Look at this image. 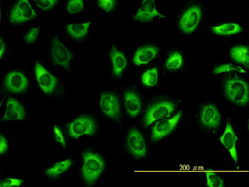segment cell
<instances>
[{
  "instance_id": "5b68a950",
  "label": "cell",
  "mask_w": 249,
  "mask_h": 187,
  "mask_svg": "<svg viewBox=\"0 0 249 187\" xmlns=\"http://www.w3.org/2000/svg\"><path fill=\"white\" fill-rule=\"evenodd\" d=\"M97 132L96 120L89 116H80L68 124L69 136L75 140L84 136H92Z\"/></svg>"
},
{
  "instance_id": "2e32d148",
  "label": "cell",
  "mask_w": 249,
  "mask_h": 187,
  "mask_svg": "<svg viewBox=\"0 0 249 187\" xmlns=\"http://www.w3.org/2000/svg\"><path fill=\"white\" fill-rule=\"evenodd\" d=\"M111 65H112V73L116 79H120L124 76V74L128 70V59L126 55L121 50L117 48V46H113L111 53Z\"/></svg>"
},
{
  "instance_id": "cb8c5ba5",
  "label": "cell",
  "mask_w": 249,
  "mask_h": 187,
  "mask_svg": "<svg viewBox=\"0 0 249 187\" xmlns=\"http://www.w3.org/2000/svg\"><path fill=\"white\" fill-rule=\"evenodd\" d=\"M231 58L237 62V63L244 65L245 67H248V47L245 45H237L234 46L231 50Z\"/></svg>"
},
{
  "instance_id": "f1b7e54d",
  "label": "cell",
  "mask_w": 249,
  "mask_h": 187,
  "mask_svg": "<svg viewBox=\"0 0 249 187\" xmlns=\"http://www.w3.org/2000/svg\"><path fill=\"white\" fill-rule=\"evenodd\" d=\"M206 184L210 187H222L224 180L216 173H206Z\"/></svg>"
},
{
  "instance_id": "ffe728a7",
  "label": "cell",
  "mask_w": 249,
  "mask_h": 187,
  "mask_svg": "<svg viewBox=\"0 0 249 187\" xmlns=\"http://www.w3.org/2000/svg\"><path fill=\"white\" fill-rule=\"evenodd\" d=\"M124 102L127 114L130 117L136 118L140 115L142 111V101L136 92L127 91L124 95Z\"/></svg>"
},
{
  "instance_id": "9c48e42d",
  "label": "cell",
  "mask_w": 249,
  "mask_h": 187,
  "mask_svg": "<svg viewBox=\"0 0 249 187\" xmlns=\"http://www.w3.org/2000/svg\"><path fill=\"white\" fill-rule=\"evenodd\" d=\"M126 147L128 152L137 159L146 157L148 153L147 141L142 134L137 129H131L126 138Z\"/></svg>"
},
{
  "instance_id": "f546056e",
  "label": "cell",
  "mask_w": 249,
  "mask_h": 187,
  "mask_svg": "<svg viewBox=\"0 0 249 187\" xmlns=\"http://www.w3.org/2000/svg\"><path fill=\"white\" fill-rule=\"evenodd\" d=\"M97 5L105 13H111L116 7V1L115 0H99Z\"/></svg>"
},
{
  "instance_id": "ac0fdd59",
  "label": "cell",
  "mask_w": 249,
  "mask_h": 187,
  "mask_svg": "<svg viewBox=\"0 0 249 187\" xmlns=\"http://www.w3.org/2000/svg\"><path fill=\"white\" fill-rule=\"evenodd\" d=\"M159 54V47L154 45H147L142 46L137 49L134 54L133 62L137 66H142L151 63L154 61Z\"/></svg>"
},
{
  "instance_id": "8992f818",
  "label": "cell",
  "mask_w": 249,
  "mask_h": 187,
  "mask_svg": "<svg viewBox=\"0 0 249 187\" xmlns=\"http://www.w3.org/2000/svg\"><path fill=\"white\" fill-rule=\"evenodd\" d=\"M99 108L107 118L114 121L121 119V102L119 97L112 92H103L99 96Z\"/></svg>"
},
{
  "instance_id": "7402d4cb",
  "label": "cell",
  "mask_w": 249,
  "mask_h": 187,
  "mask_svg": "<svg viewBox=\"0 0 249 187\" xmlns=\"http://www.w3.org/2000/svg\"><path fill=\"white\" fill-rule=\"evenodd\" d=\"M213 33L217 36H232L242 31V26L236 22H226L212 27Z\"/></svg>"
},
{
  "instance_id": "d6986e66",
  "label": "cell",
  "mask_w": 249,
  "mask_h": 187,
  "mask_svg": "<svg viewBox=\"0 0 249 187\" xmlns=\"http://www.w3.org/2000/svg\"><path fill=\"white\" fill-rule=\"evenodd\" d=\"M92 28V21L69 23L65 26V32L74 40H83L87 37Z\"/></svg>"
},
{
  "instance_id": "ba28073f",
  "label": "cell",
  "mask_w": 249,
  "mask_h": 187,
  "mask_svg": "<svg viewBox=\"0 0 249 187\" xmlns=\"http://www.w3.org/2000/svg\"><path fill=\"white\" fill-rule=\"evenodd\" d=\"M133 18L140 23H147L162 20L164 19V15L153 0H143L140 3Z\"/></svg>"
},
{
  "instance_id": "6da1fadb",
  "label": "cell",
  "mask_w": 249,
  "mask_h": 187,
  "mask_svg": "<svg viewBox=\"0 0 249 187\" xmlns=\"http://www.w3.org/2000/svg\"><path fill=\"white\" fill-rule=\"evenodd\" d=\"M223 92L226 99L235 106L244 107L248 103V85L245 80L239 77L226 79L224 81Z\"/></svg>"
},
{
  "instance_id": "e575fe53",
  "label": "cell",
  "mask_w": 249,
  "mask_h": 187,
  "mask_svg": "<svg viewBox=\"0 0 249 187\" xmlns=\"http://www.w3.org/2000/svg\"><path fill=\"white\" fill-rule=\"evenodd\" d=\"M0 48H1V51H0V57H1V59H2L6 52V44L2 38H1V44H0Z\"/></svg>"
},
{
  "instance_id": "1f68e13d",
  "label": "cell",
  "mask_w": 249,
  "mask_h": 187,
  "mask_svg": "<svg viewBox=\"0 0 249 187\" xmlns=\"http://www.w3.org/2000/svg\"><path fill=\"white\" fill-rule=\"evenodd\" d=\"M53 136H54V138H55V140L58 144H60L61 147H63V148L66 147V140H65L64 135L58 127L53 128Z\"/></svg>"
},
{
  "instance_id": "30bf717a",
  "label": "cell",
  "mask_w": 249,
  "mask_h": 187,
  "mask_svg": "<svg viewBox=\"0 0 249 187\" xmlns=\"http://www.w3.org/2000/svg\"><path fill=\"white\" fill-rule=\"evenodd\" d=\"M37 12L29 1L19 0L13 5L10 11L9 21L12 24H23L31 21V20L37 17Z\"/></svg>"
},
{
  "instance_id": "d4e9b609",
  "label": "cell",
  "mask_w": 249,
  "mask_h": 187,
  "mask_svg": "<svg viewBox=\"0 0 249 187\" xmlns=\"http://www.w3.org/2000/svg\"><path fill=\"white\" fill-rule=\"evenodd\" d=\"M142 83L146 87H156L159 83L158 68H153L144 72L142 76Z\"/></svg>"
},
{
  "instance_id": "d6a6232c",
  "label": "cell",
  "mask_w": 249,
  "mask_h": 187,
  "mask_svg": "<svg viewBox=\"0 0 249 187\" xmlns=\"http://www.w3.org/2000/svg\"><path fill=\"white\" fill-rule=\"evenodd\" d=\"M24 181L22 179L18 178H5L1 182H0V186L1 187H10V186H19L21 185Z\"/></svg>"
},
{
  "instance_id": "4fadbf2b",
  "label": "cell",
  "mask_w": 249,
  "mask_h": 187,
  "mask_svg": "<svg viewBox=\"0 0 249 187\" xmlns=\"http://www.w3.org/2000/svg\"><path fill=\"white\" fill-rule=\"evenodd\" d=\"M5 89L13 94H23L29 87V81L21 71H11L4 81Z\"/></svg>"
},
{
  "instance_id": "277c9868",
  "label": "cell",
  "mask_w": 249,
  "mask_h": 187,
  "mask_svg": "<svg viewBox=\"0 0 249 187\" xmlns=\"http://www.w3.org/2000/svg\"><path fill=\"white\" fill-rule=\"evenodd\" d=\"M202 9L199 5H191L185 8L179 16V30L186 35L195 33L202 22Z\"/></svg>"
},
{
  "instance_id": "836d02e7",
  "label": "cell",
  "mask_w": 249,
  "mask_h": 187,
  "mask_svg": "<svg viewBox=\"0 0 249 187\" xmlns=\"http://www.w3.org/2000/svg\"><path fill=\"white\" fill-rule=\"evenodd\" d=\"M8 150V142L4 136H0V153L3 154Z\"/></svg>"
},
{
  "instance_id": "7a4b0ae2",
  "label": "cell",
  "mask_w": 249,
  "mask_h": 187,
  "mask_svg": "<svg viewBox=\"0 0 249 187\" xmlns=\"http://www.w3.org/2000/svg\"><path fill=\"white\" fill-rule=\"evenodd\" d=\"M82 176L87 184L95 183L105 170V162L103 158L94 153L88 152L83 155Z\"/></svg>"
},
{
  "instance_id": "83f0119b",
  "label": "cell",
  "mask_w": 249,
  "mask_h": 187,
  "mask_svg": "<svg viewBox=\"0 0 249 187\" xmlns=\"http://www.w3.org/2000/svg\"><path fill=\"white\" fill-rule=\"evenodd\" d=\"M39 34H40V27L39 26H34V27L30 28L26 32L24 37H23L24 42L26 44H33V43H35L36 41L38 40Z\"/></svg>"
},
{
  "instance_id": "603a6c76",
  "label": "cell",
  "mask_w": 249,
  "mask_h": 187,
  "mask_svg": "<svg viewBox=\"0 0 249 187\" xmlns=\"http://www.w3.org/2000/svg\"><path fill=\"white\" fill-rule=\"evenodd\" d=\"M184 59L180 52H173L164 62V67L169 72H177L183 67Z\"/></svg>"
},
{
  "instance_id": "5bb4252c",
  "label": "cell",
  "mask_w": 249,
  "mask_h": 187,
  "mask_svg": "<svg viewBox=\"0 0 249 187\" xmlns=\"http://www.w3.org/2000/svg\"><path fill=\"white\" fill-rule=\"evenodd\" d=\"M25 119L26 112L22 103L14 98H8L2 114V121H22Z\"/></svg>"
},
{
  "instance_id": "3957f363",
  "label": "cell",
  "mask_w": 249,
  "mask_h": 187,
  "mask_svg": "<svg viewBox=\"0 0 249 187\" xmlns=\"http://www.w3.org/2000/svg\"><path fill=\"white\" fill-rule=\"evenodd\" d=\"M50 60L56 66H59L67 71L71 68V62L73 60V53L68 46L58 37H54L50 42L49 50Z\"/></svg>"
},
{
  "instance_id": "4316f807",
  "label": "cell",
  "mask_w": 249,
  "mask_h": 187,
  "mask_svg": "<svg viewBox=\"0 0 249 187\" xmlns=\"http://www.w3.org/2000/svg\"><path fill=\"white\" fill-rule=\"evenodd\" d=\"M84 8V1L82 0H70L67 3L66 13L68 15H74L81 12Z\"/></svg>"
},
{
  "instance_id": "44dd1931",
  "label": "cell",
  "mask_w": 249,
  "mask_h": 187,
  "mask_svg": "<svg viewBox=\"0 0 249 187\" xmlns=\"http://www.w3.org/2000/svg\"><path fill=\"white\" fill-rule=\"evenodd\" d=\"M73 164V160L72 159H63V160H60L56 163H54L53 165H51L50 168H48L45 170V175L49 178H58L61 175H63Z\"/></svg>"
},
{
  "instance_id": "4dcf8cb0",
  "label": "cell",
  "mask_w": 249,
  "mask_h": 187,
  "mask_svg": "<svg viewBox=\"0 0 249 187\" xmlns=\"http://www.w3.org/2000/svg\"><path fill=\"white\" fill-rule=\"evenodd\" d=\"M58 2L56 0H39V1H35V5L43 11L51 10L56 6Z\"/></svg>"
},
{
  "instance_id": "484cf974",
  "label": "cell",
  "mask_w": 249,
  "mask_h": 187,
  "mask_svg": "<svg viewBox=\"0 0 249 187\" xmlns=\"http://www.w3.org/2000/svg\"><path fill=\"white\" fill-rule=\"evenodd\" d=\"M213 73L216 75H221V74H225V73H242L245 74L246 71L243 70L242 68L235 66L231 63H226V64H222L219 65L217 67L214 68Z\"/></svg>"
},
{
  "instance_id": "7c38bea8",
  "label": "cell",
  "mask_w": 249,
  "mask_h": 187,
  "mask_svg": "<svg viewBox=\"0 0 249 187\" xmlns=\"http://www.w3.org/2000/svg\"><path fill=\"white\" fill-rule=\"evenodd\" d=\"M176 109V105L172 102H160L154 105L147 113L146 118L143 119L144 126L149 127L152 123L163 119L171 116Z\"/></svg>"
},
{
  "instance_id": "9a60e30c",
  "label": "cell",
  "mask_w": 249,
  "mask_h": 187,
  "mask_svg": "<svg viewBox=\"0 0 249 187\" xmlns=\"http://www.w3.org/2000/svg\"><path fill=\"white\" fill-rule=\"evenodd\" d=\"M182 116V113L179 112L173 118L167 119H162L159 121L156 126L154 127L152 131V138L154 141L160 140L161 138L168 136L178 126V121L180 120Z\"/></svg>"
},
{
  "instance_id": "e0dca14e",
  "label": "cell",
  "mask_w": 249,
  "mask_h": 187,
  "mask_svg": "<svg viewBox=\"0 0 249 187\" xmlns=\"http://www.w3.org/2000/svg\"><path fill=\"white\" fill-rule=\"evenodd\" d=\"M220 143L223 145L224 149L227 150L230 153L232 159L237 162L238 156H237V150H236V144H237V136L232 128L231 123H227L224 133L222 134L220 137Z\"/></svg>"
},
{
  "instance_id": "8fae6325",
  "label": "cell",
  "mask_w": 249,
  "mask_h": 187,
  "mask_svg": "<svg viewBox=\"0 0 249 187\" xmlns=\"http://www.w3.org/2000/svg\"><path fill=\"white\" fill-rule=\"evenodd\" d=\"M34 72L36 81L41 91L45 95L53 94L58 86V80L56 76L49 72L42 64L39 63V62H37L35 64Z\"/></svg>"
},
{
  "instance_id": "52a82bcc",
  "label": "cell",
  "mask_w": 249,
  "mask_h": 187,
  "mask_svg": "<svg viewBox=\"0 0 249 187\" xmlns=\"http://www.w3.org/2000/svg\"><path fill=\"white\" fill-rule=\"evenodd\" d=\"M198 121L201 128L206 131H215L221 123V115L214 103L203 105L198 113Z\"/></svg>"
}]
</instances>
